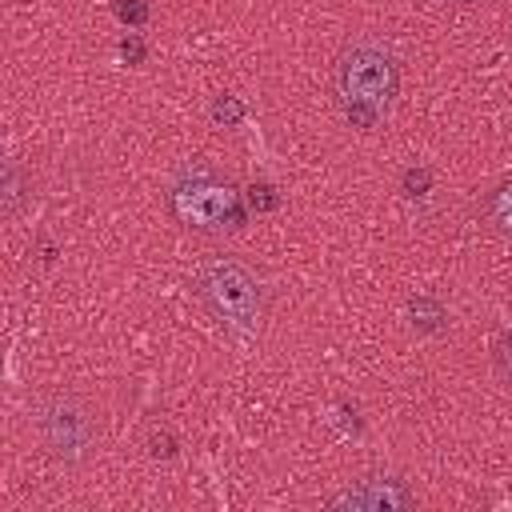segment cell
Masks as SVG:
<instances>
[{"label":"cell","mask_w":512,"mask_h":512,"mask_svg":"<svg viewBox=\"0 0 512 512\" xmlns=\"http://www.w3.org/2000/svg\"><path fill=\"white\" fill-rule=\"evenodd\" d=\"M32 200V176L24 172V164L20 160H8L4 164V188H0V208H4V216L12 220V216H20V208Z\"/></svg>","instance_id":"cell-6"},{"label":"cell","mask_w":512,"mask_h":512,"mask_svg":"<svg viewBox=\"0 0 512 512\" xmlns=\"http://www.w3.org/2000/svg\"><path fill=\"white\" fill-rule=\"evenodd\" d=\"M212 120L216 124H240L244 120V104L236 96H216L212 100Z\"/></svg>","instance_id":"cell-11"},{"label":"cell","mask_w":512,"mask_h":512,"mask_svg":"<svg viewBox=\"0 0 512 512\" xmlns=\"http://www.w3.org/2000/svg\"><path fill=\"white\" fill-rule=\"evenodd\" d=\"M148 452H152L156 460H168V456H176V440H172L168 432H156V436L148 440Z\"/></svg>","instance_id":"cell-14"},{"label":"cell","mask_w":512,"mask_h":512,"mask_svg":"<svg viewBox=\"0 0 512 512\" xmlns=\"http://www.w3.org/2000/svg\"><path fill=\"white\" fill-rule=\"evenodd\" d=\"M36 432L44 440V448L64 460V464H80L92 444H96V416L92 408L80 400V396H48L40 404V416H36Z\"/></svg>","instance_id":"cell-4"},{"label":"cell","mask_w":512,"mask_h":512,"mask_svg":"<svg viewBox=\"0 0 512 512\" xmlns=\"http://www.w3.org/2000/svg\"><path fill=\"white\" fill-rule=\"evenodd\" d=\"M168 208L192 232H232L244 224V192L208 164H196L176 176Z\"/></svg>","instance_id":"cell-3"},{"label":"cell","mask_w":512,"mask_h":512,"mask_svg":"<svg viewBox=\"0 0 512 512\" xmlns=\"http://www.w3.org/2000/svg\"><path fill=\"white\" fill-rule=\"evenodd\" d=\"M332 84H336V104H340L344 120L360 132H372L388 120V112L396 104L400 64L384 44L360 40V44L340 52Z\"/></svg>","instance_id":"cell-1"},{"label":"cell","mask_w":512,"mask_h":512,"mask_svg":"<svg viewBox=\"0 0 512 512\" xmlns=\"http://www.w3.org/2000/svg\"><path fill=\"white\" fill-rule=\"evenodd\" d=\"M196 300L236 336H256L264 324V284L256 280L252 268H244L232 256H208L196 268Z\"/></svg>","instance_id":"cell-2"},{"label":"cell","mask_w":512,"mask_h":512,"mask_svg":"<svg viewBox=\"0 0 512 512\" xmlns=\"http://www.w3.org/2000/svg\"><path fill=\"white\" fill-rule=\"evenodd\" d=\"M116 16H120L128 28H144L148 16H152V8H148L144 0H116Z\"/></svg>","instance_id":"cell-12"},{"label":"cell","mask_w":512,"mask_h":512,"mask_svg":"<svg viewBox=\"0 0 512 512\" xmlns=\"http://www.w3.org/2000/svg\"><path fill=\"white\" fill-rule=\"evenodd\" d=\"M408 316H412L416 332H436L448 320V308L440 300H432V296H416V300H408Z\"/></svg>","instance_id":"cell-7"},{"label":"cell","mask_w":512,"mask_h":512,"mask_svg":"<svg viewBox=\"0 0 512 512\" xmlns=\"http://www.w3.org/2000/svg\"><path fill=\"white\" fill-rule=\"evenodd\" d=\"M428 188H432V168H424V164L404 168V176H400V192L404 196H424Z\"/></svg>","instance_id":"cell-9"},{"label":"cell","mask_w":512,"mask_h":512,"mask_svg":"<svg viewBox=\"0 0 512 512\" xmlns=\"http://www.w3.org/2000/svg\"><path fill=\"white\" fill-rule=\"evenodd\" d=\"M488 216H492V224H496L504 236H512V176L492 188V196H488Z\"/></svg>","instance_id":"cell-8"},{"label":"cell","mask_w":512,"mask_h":512,"mask_svg":"<svg viewBox=\"0 0 512 512\" xmlns=\"http://www.w3.org/2000/svg\"><path fill=\"white\" fill-rule=\"evenodd\" d=\"M244 204H248L252 212H276V208H280V192H276L272 184H252V188L244 192Z\"/></svg>","instance_id":"cell-10"},{"label":"cell","mask_w":512,"mask_h":512,"mask_svg":"<svg viewBox=\"0 0 512 512\" xmlns=\"http://www.w3.org/2000/svg\"><path fill=\"white\" fill-rule=\"evenodd\" d=\"M332 512H408L416 508V492L400 476H364L328 500Z\"/></svg>","instance_id":"cell-5"},{"label":"cell","mask_w":512,"mask_h":512,"mask_svg":"<svg viewBox=\"0 0 512 512\" xmlns=\"http://www.w3.org/2000/svg\"><path fill=\"white\" fill-rule=\"evenodd\" d=\"M496 364H500V376L512 384V332H504V340L496 348Z\"/></svg>","instance_id":"cell-15"},{"label":"cell","mask_w":512,"mask_h":512,"mask_svg":"<svg viewBox=\"0 0 512 512\" xmlns=\"http://www.w3.org/2000/svg\"><path fill=\"white\" fill-rule=\"evenodd\" d=\"M144 52H148V48H144V40H140L136 32H128V36L120 40V56H124L128 64H140V60H144Z\"/></svg>","instance_id":"cell-13"}]
</instances>
